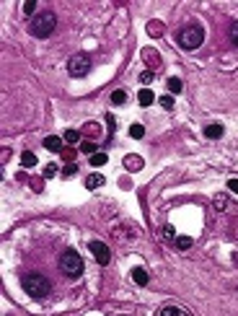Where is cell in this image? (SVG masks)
<instances>
[{"label":"cell","instance_id":"1","mask_svg":"<svg viewBox=\"0 0 238 316\" xmlns=\"http://www.w3.org/2000/svg\"><path fill=\"white\" fill-rule=\"evenodd\" d=\"M21 285H24V291L29 293L31 298H36V301H42V298H47L52 293V283L44 275H39V272L24 275L21 277Z\"/></svg>","mask_w":238,"mask_h":316},{"label":"cell","instance_id":"2","mask_svg":"<svg viewBox=\"0 0 238 316\" xmlns=\"http://www.w3.org/2000/svg\"><path fill=\"white\" fill-rule=\"evenodd\" d=\"M54 29H57V16H54L52 11H42L39 16H34L31 24H29V31L34 34V37H39V39L52 37Z\"/></svg>","mask_w":238,"mask_h":316},{"label":"cell","instance_id":"3","mask_svg":"<svg viewBox=\"0 0 238 316\" xmlns=\"http://www.w3.org/2000/svg\"><path fill=\"white\" fill-rule=\"evenodd\" d=\"M60 267L68 277H80L83 275V257H80L75 249H68V251H62V257H60Z\"/></svg>","mask_w":238,"mask_h":316},{"label":"cell","instance_id":"4","mask_svg":"<svg viewBox=\"0 0 238 316\" xmlns=\"http://www.w3.org/2000/svg\"><path fill=\"white\" fill-rule=\"evenodd\" d=\"M202 42H205V29L199 24H191V26L179 31V44L184 49H197Z\"/></svg>","mask_w":238,"mask_h":316},{"label":"cell","instance_id":"5","mask_svg":"<svg viewBox=\"0 0 238 316\" xmlns=\"http://www.w3.org/2000/svg\"><path fill=\"white\" fill-rule=\"evenodd\" d=\"M88 70H91V57H88V55H83V52H80V55H72V57H70L68 73H70L72 78H83Z\"/></svg>","mask_w":238,"mask_h":316},{"label":"cell","instance_id":"6","mask_svg":"<svg viewBox=\"0 0 238 316\" xmlns=\"http://www.w3.org/2000/svg\"><path fill=\"white\" fill-rule=\"evenodd\" d=\"M91 254L96 257V262L98 265H109V259H112V251H109V246L104 241H91Z\"/></svg>","mask_w":238,"mask_h":316},{"label":"cell","instance_id":"7","mask_svg":"<svg viewBox=\"0 0 238 316\" xmlns=\"http://www.w3.org/2000/svg\"><path fill=\"white\" fill-rule=\"evenodd\" d=\"M44 148L52 150V153H60L62 150V140L54 138V135H49V138H44Z\"/></svg>","mask_w":238,"mask_h":316},{"label":"cell","instance_id":"8","mask_svg":"<svg viewBox=\"0 0 238 316\" xmlns=\"http://www.w3.org/2000/svg\"><path fill=\"white\" fill-rule=\"evenodd\" d=\"M137 101H140V106H150V104L155 101V96H153L150 88H143V91L137 94Z\"/></svg>","mask_w":238,"mask_h":316},{"label":"cell","instance_id":"9","mask_svg":"<svg viewBox=\"0 0 238 316\" xmlns=\"http://www.w3.org/2000/svg\"><path fill=\"white\" fill-rule=\"evenodd\" d=\"M205 135H207L210 140L223 138V124H207V127H205Z\"/></svg>","mask_w":238,"mask_h":316},{"label":"cell","instance_id":"10","mask_svg":"<svg viewBox=\"0 0 238 316\" xmlns=\"http://www.w3.org/2000/svg\"><path fill=\"white\" fill-rule=\"evenodd\" d=\"M132 280H135L137 285H148L150 277H148V272H145L143 267H135V269H132Z\"/></svg>","mask_w":238,"mask_h":316},{"label":"cell","instance_id":"11","mask_svg":"<svg viewBox=\"0 0 238 316\" xmlns=\"http://www.w3.org/2000/svg\"><path fill=\"white\" fill-rule=\"evenodd\" d=\"M104 184V176L101 174H91V176H86V187L88 189H98Z\"/></svg>","mask_w":238,"mask_h":316},{"label":"cell","instance_id":"12","mask_svg":"<svg viewBox=\"0 0 238 316\" xmlns=\"http://www.w3.org/2000/svg\"><path fill=\"white\" fill-rule=\"evenodd\" d=\"M124 166L130 169V171H137L143 166V158L140 156H124Z\"/></svg>","mask_w":238,"mask_h":316},{"label":"cell","instance_id":"13","mask_svg":"<svg viewBox=\"0 0 238 316\" xmlns=\"http://www.w3.org/2000/svg\"><path fill=\"white\" fill-rule=\"evenodd\" d=\"M173 241H176V249H181V251L191 249V243H194V239H191V236H176Z\"/></svg>","mask_w":238,"mask_h":316},{"label":"cell","instance_id":"14","mask_svg":"<svg viewBox=\"0 0 238 316\" xmlns=\"http://www.w3.org/2000/svg\"><path fill=\"white\" fill-rule=\"evenodd\" d=\"M112 104H117V106L127 104V91H122V88H117V91L112 94Z\"/></svg>","mask_w":238,"mask_h":316},{"label":"cell","instance_id":"15","mask_svg":"<svg viewBox=\"0 0 238 316\" xmlns=\"http://www.w3.org/2000/svg\"><path fill=\"white\" fill-rule=\"evenodd\" d=\"M228 39H231L233 47H238V21H233L231 26H228Z\"/></svg>","mask_w":238,"mask_h":316},{"label":"cell","instance_id":"16","mask_svg":"<svg viewBox=\"0 0 238 316\" xmlns=\"http://www.w3.org/2000/svg\"><path fill=\"white\" fill-rule=\"evenodd\" d=\"M21 164L26 166V169H31V166H36V156L31 150H26V153H21Z\"/></svg>","mask_w":238,"mask_h":316},{"label":"cell","instance_id":"17","mask_svg":"<svg viewBox=\"0 0 238 316\" xmlns=\"http://www.w3.org/2000/svg\"><path fill=\"white\" fill-rule=\"evenodd\" d=\"M158 316H187L181 309H176V306H166V309H161Z\"/></svg>","mask_w":238,"mask_h":316},{"label":"cell","instance_id":"18","mask_svg":"<svg viewBox=\"0 0 238 316\" xmlns=\"http://www.w3.org/2000/svg\"><path fill=\"white\" fill-rule=\"evenodd\" d=\"M106 164V153H94L91 156V166H104Z\"/></svg>","mask_w":238,"mask_h":316},{"label":"cell","instance_id":"19","mask_svg":"<svg viewBox=\"0 0 238 316\" xmlns=\"http://www.w3.org/2000/svg\"><path fill=\"white\" fill-rule=\"evenodd\" d=\"M130 135H132L135 140H140L143 135H145V127H143V124H132V127H130Z\"/></svg>","mask_w":238,"mask_h":316},{"label":"cell","instance_id":"20","mask_svg":"<svg viewBox=\"0 0 238 316\" xmlns=\"http://www.w3.org/2000/svg\"><path fill=\"white\" fill-rule=\"evenodd\" d=\"M80 140V132L78 130H68L65 132V143H70V146H72V143H78Z\"/></svg>","mask_w":238,"mask_h":316},{"label":"cell","instance_id":"21","mask_svg":"<svg viewBox=\"0 0 238 316\" xmlns=\"http://www.w3.org/2000/svg\"><path fill=\"white\" fill-rule=\"evenodd\" d=\"M168 91L171 94H179L181 91V80L179 78H168Z\"/></svg>","mask_w":238,"mask_h":316},{"label":"cell","instance_id":"22","mask_svg":"<svg viewBox=\"0 0 238 316\" xmlns=\"http://www.w3.org/2000/svg\"><path fill=\"white\" fill-rule=\"evenodd\" d=\"M143 57H148V60H150V65H158V55H155V49H145V52H143Z\"/></svg>","mask_w":238,"mask_h":316},{"label":"cell","instance_id":"23","mask_svg":"<svg viewBox=\"0 0 238 316\" xmlns=\"http://www.w3.org/2000/svg\"><path fill=\"white\" fill-rule=\"evenodd\" d=\"M80 150H83V153H91V156H94V153H96V146H94V143H88V140H83V143H80Z\"/></svg>","mask_w":238,"mask_h":316},{"label":"cell","instance_id":"24","mask_svg":"<svg viewBox=\"0 0 238 316\" xmlns=\"http://www.w3.org/2000/svg\"><path fill=\"white\" fill-rule=\"evenodd\" d=\"M163 239H176V231H173V225H163Z\"/></svg>","mask_w":238,"mask_h":316},{"label":"cell","instance_id":"25","mask_svg":"<svg viewBox=\"0 0 238 316\" xmlns=\"http://www.w3.org/2000/svg\"><path fill=\"white\" fill-rule=\"evenodd\" d=\"M161 106L163 109H173V96H161Z\"/></svg>","mask_w":238,"mask_h":316},{"label":"cell","instance_id":"26","mask_svg":"<svg viewBox=\"0 0 238 316\" xmlns=\"http://www.w3.org/2000/svg\"><path fill=\"white\" fill-rule=\"evenodd\" d=\"M34 11H36V3H34V0H29V3H24V13H26V16H31Z\"/></svg>","mask_w":238,"mask_h":316},{"label":"cell","instance_id":"27","mask_svg":"<svg viewBox=\"0 0 238 316\" xmlns=\"http://www.w3.org/2000/svg\"><path fill=\"white\" fill-rule=\"evenodd\" d=\"M150 80H153V70H145L140 75V83H150Z\"/></svg>","mask_w":238,"mask_h":316},{"label":"cell","instance_id":"28","mask_svg":"<svg viewBox=\"0 0 238 316\" xmlns=\"http://www.w3.org/2000/svg\"><path fill=\"white\" fill-rule=\"evenodd\" d=\"M75 171H78V169H75V164H68V166H65V171H62V176H72Z\"/></svg>","mask_w":238,"mask_h":316},{"label":"cell","instance_id":"29","mask_svg":"<svg viewBox=\"0 0 238 316\" xmlns=\"http://www.w3.org/2000/svg\"><path fill=\"white\" fill-rule=\"evenodd\" d=\"M228 189H231L233 194H238V179H228Z\"/></svg>","mask_w":238,"mask_h":316},{"label":"cell","instance_id":"30","mask_svg":"<svg viewBox=\"0 0 238 316\" xmlns=\"http://www.w3.org/2000/svg\"><path fill=\"white\" fill-rule=\"evenodd\" d=\"M54 174H57V166L54 164H49L47 169H44V176H54Z\"/></svg>","mask_w":238,"mask_h":316},{"label":"cell","instance_id":"31","mask_svg":"<svg viewBox=\"0 0 238 316\" xmlns=\"http://www.w3.org/2000/svg\"><path fill=\"white\" fill-rule=\"evenodd\" d=\"M86 132H91V135H94V138H96V132H98V127H96L94 122H88V127H86Z\"/></svg>","mask_w":238,"mask_h":316},{"label":"cell","instance_id":"32","mask_svg":"<svg viewBox=\"0 0 238 316\" xmlns=\"http://www.w3.org/2000/svg\"><path fill=\"white\" fill-rule=\"evenodd\" d=\"M62 156H65V161H72V156H75V153H72V150H62Z\"/></svg>","mask_w":238,"mask_h":316}]
</instances>
